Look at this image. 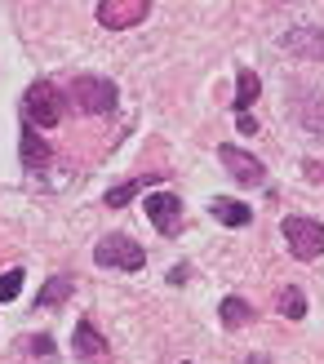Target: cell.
Wrapping results in <instances>:
<instances>
[{"instance_id": "obj_1", "label": "cell", "mask_w": 324, "mask_h": 364, "mask_svg": "<svg viewBox=\"0 0 324 364\" xmlns=\"http://www.w3.org/2000/svg\"><path fill=\"white\" fill-rule=\"evenodd\" d=\"M71 107L85 116H107V112H116V98H120V89L107 80V76H76V85H71Z\"/></svg>"}, {"instance_id": "obj_2", "label": "cell", "mask_w": 324, "mask_h": 364, "mask_svg": "<svg viewBox=\"0 0 324 364\" xmlns=\"http://www.w3.org/2000/svg\"><path fill=\"white\" fill-rule=\"evenodd\" d=\"M94 262L98 267H112V271H142V262H147V249H142L138 240H129V235H102V240L94 245Z\"/></svg>"}, {"instance_id": "obj_3", "label": "cell", "mask_w": 324, "mask_h": 364, "mask_svg": "<svg viewBox=\"0 0 324 364\" xmlns=\"http://www.w3.org/2000/svg\"><path fill=\"white\" fill-rule=\"evenodd\" d=\"M23 116H27L31 129H53L63 120V94L49 80H36L23 94Z\"/></svg>"}, {"instance_id": "obj_4", "label": "cell", "mask_w": 324, "mask_h": 364, "mask_svg": "<svg viewBox=\"0 0 324 364\" xmlns=\"http://www.w3.org/2000/svg\"><path fill=\"white\" fill-rule=\"evenodd\" d=\"M280 235H284V245H289V253L302 258V262H315L324 253V227L315 218H284Z\"/></svg>"}, {"instance_id": "obj_5", "label": "cell", "mask_w": 324, "mask_h": 364, "mask_svg": "<svg viewBox=\"0 0 324 364\" xmlns=\"http://www.w3.org/2000/svg\"><path fill=\"white\" fill-rule=\"evenodd\" d=\"M98 23L107 31H124V27H138L151 18V0H98Z\"/></svg>"}, {"instance_id": "obj_6", "label": "cell", "mask_w": 324, "mask_h": 364, "mask_svg": "<svg viewBox=\"0 0 324 364\" xmlns=\"http://www.w3.org/2000/svg\"><path fill=\"white\" fill-rule=\"evenodd\" d=\"M147 218L160 235H173L183 227V196L173 191H147Z\"/></svg>"}, {"instance_id": "obj_7", "label": "cell", "mask_w": 324, "mask_h": 364, "mask_svg": "<svg viewBox=\"0 0 324 364\" xmlns=\"http://www.w3.org/2000/svg\"><path fill=\"white\" fill-rule=\"evenodd\" d=\"M218 160L227 165V173L236 178V182H244V187H262V182H266L262 160L249 156V151H240V147H231V142H222V147H218Z\"/></svg>"}, {"instance_id": "obj_8", "label": "cell", "mask_w": 324, "mask_h": 364, "mask_svg": "<svg viewBox=\"0 0 324 364\" xmlns=\"http://www.w3.org/2000/svg\"><path fill=\"white\" fill-rule=\"evenodd\" d=\"M280 45L298 53V58H324V27H293V31H284L280 36Z\"/></svg>"}, {"instance_id": "obj_9", "label": "cell", "mask_w": 324, "mask_h": 364, "mask_svg": "<svg viewBox=\"0 0 324 364\" xmlns=\"http://www.w3.org/2000/svg\"><path fill=\"white\" fill-rule=\"evenodd\" d=\"M18 147H23V165H27L31 173L49 165V142L40 138V129H31V124H27V129H23V142H18Z\"/></svg>"}, {"instance_id": "obj_10", "label": "cell", "mask_w": 324, "mask_h": 364, "mask_svg": "<svg viewBox=\"0 0 324 364\" xmlns=\"http://www.w3.org/2000/svg\"><path fill=\"white\" fill-rule=\"evenodd\" d=\"M209 213L218 218L222 227H244L249 218H254V209H249L244 200H227V196H218V200H213V205H209Z\"/></svg>"}, {"instance_id": "obj_11", "label": "cell", "mask_w": 324, "mask_h": 364, "mask_svg": "<svg viewBox=\"0 0 324 364\" xmlns=\"http://www.w3.org/2000/svg\"><path fill=\"white\" fill-rule=\"evenodd\" d=\"M258 94H262V80H258L249 67H240V71H236V112L249 116V107L258 102Z\"/></svg>"}, {"instance_id": "obj_12", "label": "cell", "mask_w": 324, "mask_h": 364, "mask_svg": "<svg viewBox=\"0 0 324 364\" xmlns=\"http://www.w3.org/2000/svg\"><path fill=\"white\" fill-rule=\"evenodd\" d=\"M71 294H76V280L71 276H53L40 284V294H36V306H63Z\"/></svg>"}, {"instance_id": "obj_13", "label": "cell", "mask_w": 324, "mask_h": 364, "mask_svg": "<svg viewBox=\"0 0 324 364\" xmlns=\"http://www.w3.org/2000/svg\"><path fill=\"white\" fill-rule=\"evenodd\" d=\"M218 316H222V324H227V329H244V324L254 320V306H249L244 298H236V294H231V298H222V302H218Z\"/></svg>"}, {"instance_id": "obj_14", "label": "cell", "mask_w": 324, "mask_h": 364, "mask_svg": "<svg viewBox=\"0 0 324 364\" xmlns=\"http://www.w3.org/2000/svg\"><path fill=\"white\" fill-rule=\"evenodd\" d=\"M71 342H76V355H89V360L102 355V347H107L102 333L94 329V320H80V324H76V338H71Z\"/></svg>"}, {"instance_id": "obj_15", "label": "cell", "mask_w": 324, "mask_h": 364, "mask_svg": "<svg viewBox=\"0 0 324 364\" xmlns=\"http://www.w3.org/2000/svg\"><path fill=\"white\" fill-rule=\"evenodd\" d=\"M276 306H280V316H284V320H302V316H307V294H302L298 284H289V289H280Z\"/></svg>"}, {"instance_id": "obj_16", "label": "cell", "mask_w": 324, "mask_h": 364, "mask_svg": "<svg viewBox=\"0 0 324 364\" xmlns=\"http://www.w3.org/2000/svg\"><path fill=\"white\" fill-rule=\"evenodd\" d=\"M147 182H151V178H134V182H120V187H112V191H107V205H112V209H124V205H129L134 196H142V191H147Z\"/></svg>"}, {"instance_id": "obj_17", "label": "cell", "mask_w": 324, "mask_h": 364, "mask_svg": "<svg viewBox=\"0 0 324 364\" xmlns=\"http://www.w3.org/2000/svg\"><path fill=\"white\" fill-rule=\"evenodd\" d=\"M18 289H23V267H9L5 276H0V302H14Z\"/></svg>"}, {"instance_id": "obj_18", "label": "cell", "mask_w": 324, "mask_h": 364, "mask_svg": "<svg viewBox=\"0 0 324 364\" xmlns=\"http://www.w3.org/2000/svg\"><path fill=\"white\" fill-rule=\"evenodd\" d=\"M27 351H36V355H53V338H27Z\"/></svg>"}, {"instance_id": "obj_19", "label": "cell", "mask_w": 324, "mask_h": 364, "mask_svg": "<svg viewBox=\"0 0 324 364\" xmlns=\"http://www.w3.org/2000/svg\"><path fill=\"white\" fill-rule=\"evenodd\" d=\"M236 129H240V134H258V120H254V116H240Z\"/></svg>"}, {"instance_id": "obj_20", "label": "cell", "mask_w": 324, "mask_h": 364, "mask_svg": "<svg viewBox=\"0 0 324 364\" xmlns=\"http://www.w3.org/2000/svg\"><path fill=\"white\" fill-rule=\"evenodd\" d=\"M307 178H311V182H324V169H320V160H307Z\"/></svg>"}, {"instance_id": "obj_21", "label": "cell", "mask_w": 324, "mask_h": 364, "mask_svg": "<svg viewBox=\"0 0 324 364\" xmlns=\"http://www.w3.org/2000/svg\"><path fill=\"white\" fill-rule=\"evenodd\" d=\"M183 280H187V267H183V262H178V267L169 271V284H183Z\"/></svg>"}, {"instance_id": "obj_22", "label": "cell", "mask_w": 324, "mask_h": 364, "mask_svg": "<svg viewBox=\"0 0 324 364\" xmlns=\"http://www.w3.org/2000/svg\"><path fill=\"white\" fill-rule=\"evenodd\" d=\"M244 364H271V360H266V355H249Z\"/></svg>"}]
</instances>
